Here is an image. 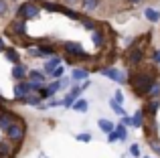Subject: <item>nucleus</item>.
<instances>
[{
	"label": "nucleus",
	"mask_w": 160,
	"mask_h": 158,
	"mask_svg": "<svg viewBox=\"0 0 160 158\" xmlns=\"http://www.w3.org/2000/svg\"><path fill=\"white\" fill-rule=\"evenodd\" d=\"M28 93H35V91H32L31 81H28V79L16 81V85H14V99H16V101H18V99H22V97H27Z\"/></svg>",
	"instance_id": "nucleus-9"
},
{
	"label": "nucleus",
	"mask_w": 160,
	"mask_h": 158,
	"mask_svg": "<svg viewBox=\"0 0 160 158\" xmlns=\"http://www.w3.org/2000/svg\"><path fill=\"white\" fill-rule=\"evenodd\" d=\"M63 51H65L67 57H73V59H83V61H91V57L85 53L81 43L77 41H65L63 43Z\"/></svg>",
	"instance_id": "nucleus-4"
},
{
	"label": "nucleus",
	"mask_w": 160,
	"mask_h": 158,
	"mask_svg": "<svg viewBox=\"0 0 160 158\" xmlns=\"http://www.w3.org/2000/svg\"><path fill=\"white\" fill-rule=\"evenodd\" d=\"M156 75L158 73H154L152 69H150V71H134V73H130L128 83L132 85V89H134L136 95H146L148 93V87L156 81Z\"/></svg>",
	"instance_id": "nucleus-1"
},
{
	"label": "nucleus",
	"mask_w": 160,
	"mask_h": 158,
	"mask_svg": "<svg viewBox=\"0 0 160 158\" xmlns=\"http://www.w3.org/2000/svg\"><path fill=\"white\" fill-rule=\"evenodd\" d=\"M113 99H116L118 103H124V91H120V89H118L116 93H113Z\"/></svg>",
	"instance_id": "nucleus-43"
},
{
	"label": "nucleus",
	"mask_w": 160,
	"mask_h": 158,
	"mask_svg": "<svg viewBox=\"0 0 160 158\" xmlns=\"http://www.w3.org/2000/svg\"><path fill=\"white\" fill-rule=\"evenodd\" d=\"M4 49H6V47H2V45H0V53H2V51H4Z\"/></svg>",
	"instance_id": "nucleus-49"
},
{
	"label": "nucleus",
	"mask_w": 160,
	"mask_h": 158,
	"mask_svg": "<svg viewBox=\"0 0 160 158\" xmlns=\"http://www.w3.org/2000/svg\"><path fill=\"white\" fill-rule=\"evenodd\" d=\"M73 101H75V97H73V95H69V93L63 97V106H65V107H71V106H73Z\"/></svg>",
	"instance_id": "nucleus-39"
},
{
	"label": "nucleus",
	"mask_w": 160,
	"mask_h": 158,
	"mask_svg": "<svg viewBox=\"0 0 160 158\" xmlns=\"http://www.w3.org/2000/svg\"><path fill=\"white\" fill-rule=\"evenodd\" d=\"M98 128L103 132V134H109V132L116 128V124H113L112 120H108V118H99V120H98Z\"/></svg>",
	"instance_id": "nucleus-22"
},
{
	"label": "nucleus",
	"mask_w": 160,
	"mask_h": 158,
	"mask_svg": "<svg viewBox=\"0 0 160 158\" xmlns=\"http://www.w3.org/2000/svg\"><path fill=\"white\" fill-rule=\"evenodd\" d=\"M89 79V69H83V67H75L73 73H71V81L79 83V81H85Z\"/></svg>",
	"instance_id": "nucleus-16"
},
{
	"label": "nucleus",
	"mask_w": 160,
	"mask_h": 158,
	"mask_svg": "<svg viewBox=\"0 0 160 158\" xmlns=\"http://www.w3.org/2000/svg\"><path fill=\"white\" fill-rule=\"evenodd\" d=\"M32 2H37V4H43V2H45V0H32Z\"/></svg>",
	"instance_id": "nucleus-48"
},
{
	"label": "nucleus",
	"mask_w": 160,
	"mask_h": 158,
	"mask_svg": "<svg viewBox=\"0 0 160 158\" xmlns=\"http://www.w3.org/2000/svg\"><path fill=\"white\" fill-rule=\"evenodd\" d=\"M41 10H43V8H41V4L32 2V0H27V2L18 4L14 16H16V18H22V20H32V18H39Z\"/></svg>",
	"instance_id": "nucleus-2"
},
{
	"label": "nucleus",
	"mask_w": 160,
	"mask_h": 158,
	"mask_svg": "<svg viewBox=\"0 0 160 158\" xmlns=\"http://www.w3.org/2000/svg\"><path fill=\"white\" fill-rule=\"evenodd\" d=\"M75 140H77V142L87 144V142H91V134H89V132H81V134H77V136H75Z\"/></svg>",
	"instance_id": "nucleus-34"
},
{
	"label": "nucleus",
	"mask_w": 160,
	"mask_h": 158,
	"mask_svg": "<svg viewBox=\"0 0 160 158\" xmlns=\"http://www.w3.org/2000/svg\"><path fill=\"white\" fill-rule=\"evenodd\" d=\"M99 73H102L103 77L112 79V81L120 83V85L128 83V77H126V73H124V71H120V69H116V67H102V69H99Z\"/></svg>",
	"instance_id": "nucleus-7"
},
{
	"label": "nucleus",
	"mask_w": 160,
	"mask_h": 158,
	"mask_svg": "<svg viewBox=\"0 0 160 158\" xmlns=\"http://www.w3.org/2000/svg\"><path fill=\"white\" fill-rule=\"evenodd\" d=\"M6 32L12 35V37H16V39H27V20L14 16V18L10 20V24H8Z\"/></svg>",
	"instance_id": "nucleus-5"
},
{
	"label": "nucleus",
	"mask_w": 160,
	"mask_h": 158,
	"mask_svg": "<svg viewBox=\"0 0 160 158\" xmlns=\"http://www.w3.org/2000/svg\"><path fill=\"white\" fill-rule=\"evenodd\" d=\"M27 79H28V81H39V83H45V81H47V73H45L43 69H28Z\"/></svg>",
	"instance_id": "nucleus-14"
},
{
	"label": "nucleus",
	"mask_w": 160,
	"mask_h": 158,
	"mask_svg": "<svg viewBox=\"0 0 160 158\" xmlns=\"http://www.w3.org/2000/svg\"><path fill=\"white\" fill-rule=\"evenodd\" d=\"M61 14L69 16L71 20H79V18H81V14H83V12H77L73 6H65V8H63V12H61Z\"/></svg>",
	"instance_id": "nucleus-26"
},
{
	"label": "nucleus",
	"mask_w": 160,
	"mask_h": 158,
	"mask_svg": "<svg viewBox=\"0 0 160 158\" xmlns=\"http://www.w3.org/2000/svg\"><path fill=\"white\" fill-rule=\"evenodd\" d=\"M130 154L134 158H140V144H132V146H130Z\"/></svg>",
	"instance_id": "nucleus-37"
},
{
	"label": "nucleus",
	"mask_w": 160,
	"mask_h": 158,
	"mask_svg": "<svg viewBox=\"0 0 160 158\" xmlns=\"http://www.w3.org/2000/svg\"><path fill=\"white\" fill-rule=\"evenodd\" d=\"M0 140H2V134H0Z\"/></svg>",
	"instance_id": "nucleus-50"
},
{
	"label": "nucleus",
	"mask_w": 160,
	"mask_h": 158,
	"mask_svg": "<svg viewBox=\"0 0 160 158\" xmlns=\"http://www.w3.org/2000/svg\"><path fill=\"white\" fill-rule=\"evenodd\" d=\"M150 148L160 156V138H150Z\"/></svg>",
	"instance_id": "nucleus-36"
},
{
	"label": "nucleus",
	"mask_w": 160,
	"mask_h": 158,
	"mask_svg": "<svg viewBox=\"0 0 160 158\" xmlns=\"http://www.w3.org/2000/svg\"><path fill=\"white\" fill-rule=\"evenodd\" d=\"M4 134H6V140L12 142L14 146H16V144H22L24 136H27V124H24V120H18V122L10 124Z\"/></svg>",
	"instance_id": "nucleus-3"
},
{
	"label": "nucleus",
	"mask_w": 160,
	"mask_h": 158,
	"mask_svg": "<svg viewBox=\"0 0 160 158\" xmlns=\"http://www.w3.org/2000/svg\"><path fill=\"white\" fill-rule=\"evenodd\" d=\"M20 103H24V106H35V107H39V110H47V106H45V101L39 97V95H32V93H28L27 97H22V99H18Z\"/></svg>",
	"instance_id": "nucleus-11"
},
{
	"label": "nucleus",
	"mask_w": 160,
	"mask_h": 158,
	"mask_svg": "<svg viewBox=\"0 0 160 158\" xmlns=\"http://www.w3.org/2000/svg\"><path fill=\"white\" fill-rule=\"evenodd\" d=\"M57 106H63V99H55V97L47 99V107H57Z\"/></svg>",
	"instance_id": "nucleus-38"
},
{
	"label": "nucleus",
	"mask_w": 160,
	"mask_h": 158,
	"mask_svg": "<svg viewBox=\"0 0 160 158\" xmlns=\"http://www.w3.org/2000/svg\"><path fill=\"white\" fill-rule=\"evenodd\" d=\"M47 89L51 91V95H55V93H57V91L61 89V83H59V79H55L53 83H49V85H47Z\"/></svg>",
	"instance_id": "nucleus-35"
},
{
	"label": "nucleus",
	"mask_w": 160,
	"mask_h": 158,
	"mask_svg": "<svg viewBox=\"0 0 160 158\" xmlns=\"http://www.w3.org/2000/svg\"><path fill=\"white\" fill-rule=\"evenodd\" d=\"M79 4H81V12L83 14H93V12L99 8L102 0H81Z\"/></svg>",
	"instance_id": "nucleus-12"
},
{
	"label": "nucleus",
	"mask_w": 160,
	"mask_h": 158,
	"mask_svg": "<svg viewBox=\"0 0 160 158\" xmlns=\"http://www.w3.org/2000/svg\"><path fill=\"white\" fill-rule=\"evenodd\" d=\"M152 63H154V65H160V49L152 53Z\"/></svg>",
	"instance_id": "nucleus-44"
},
{
	"label": "nucleus",
	"mask_w": 160,
	"mask_h": 158,
	"mask_svg": "<svg viewBox=\"0 0 160 158\" xmlns=\"http://www.w3.org/2000/svg\"><path fill=\"white\" fill-rule=\"evenodd\" d=\"M4 57H6V59L8 61H10V63L12 65H16V63H20V53L18 51H16V49L14 47H6V49H4Z\"/></svg>",
	"instance_id": "nucleus-18"
},
{
	"label": "nucleus",
	"mask_w": 160,
	"mask_h": 158,
	"mask_svg": "<svg viewBox=\"0 0 160 158\" xmlns=\"http://www.w3.org/2000/svg\"><path fill=\"white\" fill-rule=\"evenodd\" d=\"M126 61H128V65H132V67L142 65V61H144V49H142L140 45H132V47L128 49V53H126Z\"/></svg>",
	"instance_id": "nucleus-6"
},
{
	"label": "nucleus",
	"mask_w": 160,
	"mask_h": 158,
	"mask_svg": "<svg viewBox=\"0 0 160 158\" xmlns=\"http://www.w3.org/2000/svg\"><path fill=\"white\" fill-rule=\"evenodd\" d=\"M132 128H144V110H138L132 116Z\"/></svg>",
	"instance_id": "nucleus-25"
},
{
	"label": "nucleus",
	"mask_w": 160,
	"mask_h": 158,
	"mask_svg": "<svg viewBox=\"0 0 160 158\" xmlns=\"http://www.w3.org/2000/svg\"><path fill=\"white\" fill-rule=\"evenodd\" d=\"M109 107H112V110L116 111L118 116H126V110H124V107H122V103H118V101H116V99H113V97L109 99Z\"/></svg>",
	"instance_id": "nucleus-31"
},
{
	"label": "nucleus",
	"mask_w": 160,
	"mask_h": 158,
	"mask_svg": "<svg viewBox=\"0 0 160 158\" xmlns=\"http://www.w3.org/2000/svg\"><path fill=\"white\" fill-rule=\"evenodd\" d=\"M144 18L148 20V22H152V24H156L158 20H160V10H156V8H152V6H148V8H144Z\"/></svg>",
	"instance_id": "nucleus-19"
},
{
	"label": "nucleus",
	"mask_w": 160,
	"mask_h": 158,
	"mask_svg": "<svg viewBox=\"0 0 160 158\" xmlns=\"http://www.w3.org/2000/svg\"><path fill=\"white\" fill-rule=\"evenodd\" d=\"M39 47H41V51H43V55L45 57H51V55H57V47H55V45H47V43H41L39 45Z\"/></svg>",
	"instance_id": "nucleus-28"
},
{
	"label": "nucleus",
	"mask_w": 160,
	"mask_h": 158,
	"mask_svg": "<svg viewBox=\"0 0 160 158\" xmlns=\"http://www.w3.org/2000/svg\"><path fill=\"white\" fill-rule=\"evenodd\" d=\"M71 107H73L75 111H79V114H85V111L89 110V101H87V99H81V97H77V99L73 101V106H71Z\"/></svg>",
	"instance_id": "nucleus-23"
},
{
	"label": "nucleus",
	"mask_w": 160,
	"mask_h": 158,
	"mask_svg": "<svg viewBox=\"0 0 160 158\" xmlns=\"http://www.w3.org/2000/svg\"><path fill=\"white\" fill-rule=\"evenodd\" d=\"M12 146H14V144L12 142H2V140H0V158H8L10 154H14V152H12Z\"/></svg>",
	"instance_id": "nucleus-24"
},
{
	"label": "nucleus",
	"mask_w": 160,
	"mask_h": 158,
	"mask_svg": "<svg viewBox=\"0 0 160 158\" xmlns=\"http://www.w3.org/2000/svg\"><path fill=\"white\" fill-rule=\"evenodd\" d=\"M59 83H61V89H67V87L71 85V79L69 77H61V79H59Z\"/></svg>",
	"instance_id": "nucleus-42"
},
{
	"label": "nucleus",
	"mask_w": 160,
	"mask_h": 158,
	"mask_svg": "<svg viewBox=\"0 0 160 158\" xmlns=\"http://www.w3.org/2000/svg\"><path fill=\"white\" fill-rule=\"evenodd\" d=\"M108 142H109V144H113V142H120V140H118V134H116V130H112V132L108 134Z\"/></svg>",
	"instance_id": "nucleus-41"
},
{
	"label": "nucleus",
	"mask_w": 160,
	"mask_h": 158,
	"mask_svg": "<svg viewBox=\"0 0 160 158\" xmlns=\"http://www.w3.org/2000/svg\"><path fill=\"white\" fill-rule=\"evenodd\" d=\"M113 130H116V134H118V140H120V142H124V140H128V130H126V126L124 124H116V128H113Z\"/></svg>",
	"instance_id": "nucleus-27"
},
{
	"label": "nucleus",
	"mask_w": 160,
	"mask_h": 158,
	"mask_svg": "<svg viewBox=\"0 0 160 158\" xmlns=\"http://www.w3.org/2000/svg\"><path fill=\"white\" fill-rule=\"evenodd\" d=\"M63 73H65V69H63L61 65H59V67H55L53 71L49 73V77H51V79H61V77H63Z\"/></svg>",
	"instance_id": "nucleus-33"
},
{
	"label": "nucleus",
	"mask_w": 160,
	"mask_h": 158,
	"mask_svg": "<svg viewBox=\"0 0 160 158\" xmlns=\"http://www.w3.org/2000/svg\"><path fill=\"white\" fill-rule=\"evenodd\" d=\"M160 110V97H150V101L144 106V114L148 116H156V111Z\"/></svg>",
	"instance_id": "nucleus-17"
},
{
	"label": "nucleus",
	"mask_w": 160,
	"mask_h": 158,
	"mask_svg": "<svg viewBox=\"0 0 160 158\" xmlns=\"http://www.w3.org/2000/svg\"><path fill=\"white\" fill-rule=\"evenodd\" d=\"M91 41H93V45H95L98 49H103V47H106V43H108L106 31H103L102 27L93 28V31H91Z\"/></svg>",
	"instance_id": "nucleus-10"
},
{
	"label": "nucleus",
	"mask_w": 160,
	"mask_h": 158,
	"mask_svg": "<svg viewBox=\"0 0 160 158\" xmlns=\"http://www.w3.org/2000/svg\"><path fill=\"white\" fill-rule=\"evenodd\" d=\"M81 0H65V6H75V4H79Z\"/></svg>",
	"instance_id": "nucleus-46"
},
{
	"label": "nucleus",
	"mask_w": 160,
	"mask_h": 158,
	"mask_svg": "<svg viewBox=\"0 0 160 158\" xmlns=\"http://www.w3.org/2000/svg\"><path fill=\"white\" fill-rule=\"evenodd\" d=\"M128 2H130V4H132V6H136V4H140V2H142V0H128Z\"/></svg>",
	"instance_id": "nucleus-47"
},
{
	"label": "nucleus",
	"mask_w": 160,
	"mask_h": 158,
	"mask_svg": "<svg viewBox=\"0 0 160 158\" xmlns=\"http://www.w3.org/2000/svg\"><path fill=\"white\" fill-rule=\"evenodd\" d=\"M27 51H28V55H31V57H37V59H43V57H45L39 45H35V47H32V45H28V47H27Z\"/></svg>",
	"instance_id": "nucleus-29"
},
{
	"label": "nucleus",
	"mask_w": 160,
	"mask_h": 158,
	"mask_svg": "<svg viewBox=\"0 0 160 158\" xmlns=\"http://www.w3.org/2000/svg\"><path fill=\"white\" fill-rule=\"evenodd\" d=\"M2 107H4V106H0V110H2Z\"/></svg>",
	"instance_id": "nucleus-51"
},
{
	"label": "nucleus",
	"mask_w": 160,
	"mask_h": 158,
	"mask_svg": "<svg viewBox=\"0 0 160 158\" xmlns=\"http://www.w3.org/2000/svg\"><path fill=\"white\" fill-rule=\"evenodd\" d=\"M27 73H28V69L24 67L22 63H16V65H12V73L10 75L16 79V81H22V79H27Z\"/></svg>",
	"instance_id": "nucleus-15"
},
{
	"label": "nucleus",
	"mask_w": 160,
	"mask_h": 158,
	"mask_svg": "<svg viewBox=\"0 0 160 158\" xmlns=\"http://www.w3.org/2000/svg\"><path fill=\"white\" fill-rule=\"evenodd\" d=\"M146 158H150V156H146Z\"/></svg>",
	"instance_id": "nucleus-52"
},
{
	"label": "nucleus",
	"mask_w": 160,
	"mask_h": 158,
	"mask_svg": "<svg viewBox=\"0 0 160 158\" xmlns=\"http://www.w3.org/2000/svg\"><path fill=\"white\" fill-rule=\"evenodd\" d=\"M122 124H124V126H132V116H122Z\"/></svg>",
	"instance_id": "nucleus-45"
},
{
	"label": "nucleus",
	"mask_w": 160,
	"mask_h": 158,
	"mask_svg": "<svg viewBox=\"0 0 160 158\" xmlns=\"http://www.w3.org/2000/svg\"><path fill=\"white\" fill-rule=\"evenodd\" d=\"M146 95H148V97H160V83L154 81L152 85L148 87V93H146Z\"/></svg>",
	"instance_id": "nucleus-30"
},
{
	"label": "nucleus",
	"mask_w": 160,
	"mask_h": 158,
	"mask_svg": "<svg viewBox=\"0 0 160 158\" xmlns=\"http://www.w3.org/2000/svg\"><path fill=\"white\" fill-rule=\"evenodd\" d=\"M69 95H73V97L77 99L79 95H81V85H73V87H71V91H69Z\"/></svg>",
	"instance_id": "nucleus-40"
},
{
	"label": "nucleus",
	"mask_w": 160,
	"mask_h": 158,
	"mask_svg": "<svg viewBox=\"0 0 160 158\" xmlns=\"http://www.w3.org/2000/svg\"><path fill=\"white\" fill-rule=\"evenodd\" d=\"M41 8L47 12H63V8H65V4L61 2H49V0H45L43 4H41Z\"/></svg>",
	"instance_id": "nucleus-20"
},
{
	"label": "nucleus",
	"mask_w": 160,
	"mask_h": 158,
	"mask_svg": "<svg viewBox=\"0 0 160 158\" xmlns=\"http://www.w3.org/2000/svg\"><path fill=\"white\" fill-rule=\"evenodd\" d=\"M61 61H63V57H59V55H51V59H47V61H45L43 71L47 73V77H49V73H51L55 67H59V65H61Z\"/></svg>",
	"instance_id": "nucleus-13"
},
{
	"label": "nucleus",
	"mask_w": 160,
	"mask_h": 158,
	"mask_svg": "<svg viewBox=\"0 0 160 158\" xmlns=\"http://www.w3.org/2000/svg\"><path fill=\"white\" fill-rule=\"evenodd\" d=\"M8 12H10V2L8 0H0V18L6 16Z\"/></svg>",
	"instance_id": "nucleus-32"
},
{
	"label": "nucleus",
	"mask_w": 160,
	"mask_h": 158,
	"mask_svg": "<svg viewBox=\"0 0 160 158\" xmlns=\"http://www.w3.org/2000/svg\"><path fill=\"white\" fill-rule=\"evenodd\" d=\"M79 22H81V27L85 28V31H89V32L93 31V28H98V27H99V24L95 22L93 18H89V14H81V18H79Z\"/></svg>",
	"instance_id": "nucleus-21"
},
{
	"label": "nucleus",
	"mask_w": 160,
	"mask_h": 158,
	"mask_svg": "<svg viewBox=\"0 0 160 158\" xmlns=\"http://www.w3.org/2000/svg\"><path fill=\"white\" fill-rule=\"evenodd\" d=\"M18 120H22L18 114H14V111H10V110H6V107H2V110H0V130L6 132L8 126H10V124H14V122H18Z\"/></svg>",
	"instance_id": "nucleus-8"
}]
</instances>
